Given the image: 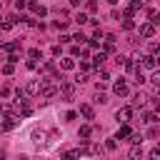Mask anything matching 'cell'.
Returning a JSON list of instances; mask_svg holds the SVG:
<instances>
[{
  "instance_id": "obj_1",
  "label": "cell",
  "mask_w": 160,
  "mask_h": 160,
  "mask_svg": "<svg viewBox=\"0 0 160 160\" xmlns=\"http://www.w3.org/2000/svg\"><path fill=\"white\" fill-rule=\"evenodd\" d=\"M58 92H60L65 100H72V98H75V85H72V82H68V80H62V82H60V88H58Z\"/></svg>"
},
{
  "instance_id": "obj_2",
  "label": "cell",
  "mask_w": 160,
  "mask_h": 160,
  "mask_svg": "<svg viewBox=\"0 0 160 160\" xmlns=\"http://www.w3.org/2000/svg\"><path fill=\"white\" fill-rule=\"evenodd\" d=\"M40 88H42V80H28L25 95H40Z\"/></svg>"
},
{
  "instance_id": "obj_3",
  "label": "cell",
  "mask_w": 160,
  "mask_h": 160,
  "mask_svg": "<svg viewBox=\"0 0 160 160\" xmlns=\"http://www.w3.org/2000/svg\"><path fill=\"white\" fill-rule=\"evenodd\" d=\"M40 95H42V98H52V95H58V85H52V82H48V80H42V88H40Z\"/></svg>"
},
{
  "instance_id": "obj_4",
  "label": "cell",
  "mask_w": 160,
  "mask_h": 160,
  "mask_svg": "<svg viewBox=\"0 0 160 160\" xmlns=\"http://www.w3.org/2000/svg\"><path fill=\"white\" fill-rule=\"evenodd\" d=\"M130 118H132V110H130V108H120V110L115 112V120H118V122H122V125H128V122H130Z\"/></svg>"
},
{
  "instance_id": "obj_5",
  "label": "cell",
  "mask_w": 160,
  "mask_h": 160,
  "mask_svg": "<svg viewBox=\"0 0 160 160\" xmlns=\"http://www.w3.org/2000/svg\"><path fill=\"white\" fill-rule=\"evenodd\" d=\"M18 122H20V120H18V115H15L12 110H8V118H5V122H2V130H12Z\"/></svg>"
},
{
  "instance_id": "obj_6",
  "label": "cell",
  "mask_w": 160,
  "mask_h": 160,
  "mask_svg": "<svg viewBox=\"0 0 160 160\" xmlns=\"http://www.w3.org/2000/svg\"><path fill=\"white\" fill-rule=\"evenodd\" d=\"M140 35H142V38H152V35H155V25H152V22H142V25H140Z\"/></svg>"
},
{
  "instance_id": "obj_7",
  "label": "cell",
  "mask_w": 160,
  "mask_h": 160,
  "mask_svg": "<svg viewBox=\"0 0 160 160\" xmlns=\"http://www.w3.org/2000/svg\"><path fill=\"white\" fill-rule=\"evenodd\" d=\"M28 8H30L35 15H40V18H42V15H48V8H45V5H38V2H28Z\"/></svg>"
},
{
  "instance_id": "obj_8",
  "label": "cell",
  "mask_w": 160,
  "mask_h": 160,
  "mask_svg": "<svg viewBox=\"0 0 160 160\" xmlns=\"http://www.w3.org/2000/svg\"><path fill=\"white\" fill-rule=\"evenodd\" d=\"M112 90H115V95H120V98H122V95H128V85H125L122 80H118V82L112 85Z\"/></svg>"
},
{
  "instance_id": "obj_9",
  "label": "cell",
  "mask_w": 160,
  "mask_h": 160,
  "mask_svg": "<svg viewBox=\"0 0 160 160\" xmlns=\"http://www.w3.org/2000/svg\"><path fill=\"white\" fill-rule=\"evenodd\" d=\"M80 115H82L85 120H92V118H95V110H92L90 105H80Z\"/></svg>"
},
{
  "instance_id": "obj_10",
  "label": "cell",
  "mask_w": 160,
  "mask_h": 160,
  "mask_svg": "<svg viewBox=\"0 0 160 160\" xmlns=\"http://www.w3.org/2000/svg\"><path fill=\"white\" fill-rule=\"evenodd\" d=\"M128 158H130V160H140V158H142V148H140V145H132L130 152H128Z\"/></svg>"
},
{
  "instance_id": "obj_11",
  "label": "cell",
  "mask_w": 160,
  "mask_h": 160,
  "mask_svg": "<svg viewBox=\"0 0 160 160\" xmlns=\"http://www.w3.org/2000/svg\"><path fill=\"white\" fill-rule=\"evenodd\" d=\"M142 65H145L148 70H152V68L158 65V62H155V55H145V58H142Z\"/></svg>"
},
{
  "instance_id": "obj_12",
  "label": "cell",
  "mask_w": 160,
  "mask_h": 160,
  "mask_svg": "<svg viewBox=\"0 0 160 160\" xmlns=\"http://www.w3.org/2000/svg\"><path fill=\"white\" fill-rule=\"evenodd\" d=\"M145 100H148V98H145L142 92H138V95H132V105H135V108H142V105H145Z\"/></svg>"
},
{
  "instance_id": "obj_13",
  "label": "cell",
  "mask_w": 160,
  "mask_h": 160,
  "mask_svg": "<svg viewBox=\"0 0 160 160\" xmlns=\"http://www.w3.org/2000/svg\"><path fill=\"white\" fill-rule=\"evenodd\" d=\"M130 135H132V130H130L128 125H122V128L118 130V135H115V140H120V138H130Z\"/></svg>"
},
{
  "instance_id": "obj_14",
  "label": "cell",
  "mask_w": 160,
  "mask_h": 160,
  "mask_svg": "<svg viewBox=\"0 0 160 160\" xmlns=\"http://www.w3.org/2000/svg\"><path fill=\"white\" fill-rule=\"evenodd\" d=\"M80 158V150H65L62 152V160H78Z\"/></svg>"
},
{
  "instance_id": "obj_15",
  "label": "cell",
  "mask_w": 160,
  "mask_h": 160,
  "mask_svg": "<svg viewBox=\"0 0 160 160\" xmlns=\"http://www.w3.org/2000/svg\"><path fill=\"white\" fill-rule=\"evenodd\" d=\"M60 68H62V70H72V68H75V60H72V58H62Z\"/></svg>"
},
{
  "instance_id": "obj_16",
  "label": "cell",
  "mask_w": 160,
  "mask_h": 160,
  "mask_svg": "<svg viewBox=\"0 0 160 160\" xmlns=\"http://www.w3.org/2000/svg\"><path fill=\"white\" fill-rule=\"evenodd\" d=\"M32 140H35V145H42V140H45V132H42V130H32Z\"/></svg>"
},
{
  "instance_id": "obj_17",
  "label": "cell",
  "mask_w": 160,
  "mask_h": 160,
  "mask_svg": "<svg viewBox=\"0 0 160 160\" xmlns=\"http://www.w3.org/2000/svg\"><path fill=\"white\" fill-rule=\"evenodd\" d=\"M78 135H80V138H90V135H92V125H82Z\"/></svg>"
},
{
  "instance_id": "obj_18",
  "label": "cell",
  "mask_w": 160,
  "mask_h": 160,
  "mask_svg": "<svg viewBox=\"0 0 160 160\" xmlns=\"http://www.w3.org/2000/svg\"><path fill=\"white\" fill-rule=\"evenodd\" d=\"M18 48H20V45H18V42H5V45H2V50H8V52H10V55H12V52H15V50H18Z\"/></svg>"
},
{
  "instance_id": "obj_19",
  "label": "cell",
  "mask_w": 160,
  "mask_h": 160,
  "mask_svg": "<svg viewBox=\"0 0 160 160\" xmlns=\"http://www.w3.org/2000/svg\"><path fill=\"white\" fill-rule=\"evenodd\" d=\"M122 28H125V30H132V28H135V20H132V18H125V20H122Z\"/></svg>"
},
{
  "instance_id": "obj_20",
  "label": "cell",
  "mask_w": 160,
  "mask_h": 160,
  "mask_svg": "<svg viewBox=\"0 0 160 160\" xmlns=\"http://www.w3.org/2000/svg\"><path fill=\"white\" fill-rule=\"evenodd\" d=\"M130 142H132V145H140V142H142V135H140V132H132V135H130Z\"/></svg>"
},
{
  "instance_id": "obj_21",
  "label": "cell",
  "mask_w": 160,
  "mask_h": 160,
  "mask_svg": "<svg viewBox=\"0 0 160 160\" xmlns=\"http://www.w3.org/2000/svg\"><path fill=\"white\" fill-rule=\"evenodd\" d=\"M148 158H150V160H160V148H152Z\"/></svg>"
},
{
  "instance_id": "obj_22",
  "label": "cell",
  "mask_w": 160,
  "mask_h": 160,
  "mask_svg": "<svg viewBox=\"0 0 160 160\" xmlns=\"http://www.w3.org/2000/svg\"><path fill=\"white\" fill-rule=\"evenodd\" d=\"M102 62H105V52H98V55H95V65H98V68H100V65H102Z\"/></svg>"
},
{
  "instance_id": "obj_23",
  "label": "cell",
  "mask_w": 160,
  "mask_h": 160,
  "mask_svg": "<svg viewBox=\"0 0 160 160\" xmlns=\"http://www.w3.org/2000/svg\"><path fill=\"white\" fill-rule=\"evenodd\" d=\"M75 20L82 25V22H88V15H85V12H78V15H75Z\"/></svg>"
},
{
  "instance_id": "obj_24",
  "label": "cell",
  "mask_w": 160,
  "mask_h": 160,
  "mask_svg": "<svg viewBox=\"0 0 160 160\" xmlns=\"http://www.w3.org/2000/svg\"><path fill=\"white\" fill-rule=\"evenodd\" d=\"M88 80H90V78H88V75H85V72H82V75H78V78H75V82H78V85H82V82H88Z\"/></svg>"
},
{
  "instance_id": "obj_25",
  "label": "cell",
  "mask_w": 160,
  "mask_h": 160,
  "mask_svg": "<svg viewBox=\"0 0 160 160\" xmlns=\"http://www.w3.org/2000/svg\"><path fill=\"white\" fill-rule=\"evenodd\" d=\"M135 82H138V85H142V82H145V75L140 72V68H138V75H135Z\"/></svg>"
},
{
  "instance_id": "obj_26",
  "label": "cell",
  "mask_w": 160,
  "mask_h": 160,
  "mask_svg": "<svg viewBox=\"0 0 160 160\" xmlns=\"http://www.w3.org/2000/svg\"><path fill=\"white\" fill-rule=\"evenodd\" d=\"M95 100H98V102H102V105H105V102H108V95H105V92H98V95H95Z\"/></svg>"
},
{
  "instance_id": "obj_27",
  "label": "cell",
  "mask_w": 160,
  "mask_h": 160,
  "mask_svg": "<svg viewBox=\"0 0 160 160\" xmlns=\"http://www.w3.org/2000/svg\"><path fill=\"white\" fill-rule=\"evenodd\" d=\"M12 70H15V65H10V62L2 68V72H5V75H12Z\"/></svg>"
},
{
  "instance_id": "obj_28",
  "label": "cell",
  "mask_w": 160,
  "mask_h": 160,
  "mask_svg": "<svg viewBox=\"0 0 160 160\" xmlns=\"http://www.w3.org/2000/svg\"><path fill=\"white\" fill-rule=\"evenodd\" d=\"M105 148H108V150H115V148H118V142H115V138H112V140H108V142H105Z\"/></svg>"
},
{
  "instance_id": "obj_29",
  "label": "cell",
  "mask_w": 160,
  "mask_h": 160,
  "mask_svg": "<svg viewBox=\"0 0 160 160\" xmlns=\"http://www.w3.org/2000/svg\"><path fill=\"white\" fill-rule=\"evenodd\" d=\"M72 40H78V42H82V40H88V38H85L82 32H75V35H72Z\"/></svg>"
},
{
  "instance_id": "obj_30",
  "label": "cell",
  "mask_w": 160,
  "mask_h": 160,
  "mask_svg": "<svg viewBox=\"0 0 160 160\" xmlns=\"http://www.w3.org/2000/svg\"><path fill=\"white\" fill-rule=\"evenodd\" d=\"M150 80H152V82L160 88V72H152V78H150Z\"/></svg>"
},
{
  "instance_id": "obj_31",
  "label": "cell",
  "mask_w": 160,
  "mask_h": 160,
  "mask_svg": "<svg viewBox=\"0 0 160 160\" xmlns=\"http://www.w3.org/2000/svg\"><path fill=\"white\" fill-rule=\"evenodd\" d=\"M30 58H32V60H35V58H40V50H38V48H32V50H30Z\"/></svg>"
},
{
  "instance_id": "obj_32",
  "label": "cell",
  "mask_w": 160,
  "mask_h": 160,
  "mask_svg": "<svg viewBox=\"0 0 160 160\" xmlns=\"http://www.w3.org/2000/svg\"><path fill=\"white\" fill-rule=\"evenodd\" d=\"M2 158H5V150H2V148H0V160H2Z\"/></svg>"
},
{
  "instance_id": "obj_33",
  "label": "cell",
  "mask_w": 160,
  "mask_h": 160,
  "mask_svg": "<svg viewBox=\"0 0 160 160\" xmlns=\"http://www.w3.org/2000/svg\"><path fill=\"white\" fill-rule=\"evenodd\" d=\"M155 62H158V65H160V55H155Z\"/></svg>"
},
{
  "instance_id": "obj_34",
  "label": "cell",
  "mask_w": 160,
  "mask_h": 160,
  "mask_svg": "<svg viewBox=\"0 0 160 160\" xmlns=\"http://www.w3.org/2000/svg\"><path fill=\"white\" fill-rule=\"evenodd\" d=\"M2 110H5V108H2V102H0V115H2Z\"/></svg>"
},
{
  "instance_id": "obj_35",
  "label": "cell",
  "mask_w": 160,
  "mask_h": 160,
  "mask_svg": "<svg viewBox=\"0 0 160 160\" xmlns=\"http://www.w3.org/2000/svg\"><path fill=\"white\" fill-rule=\"evenodd\" d=\"M0 8H2V2H0Z\"/></svg>"
}]
</instances>
